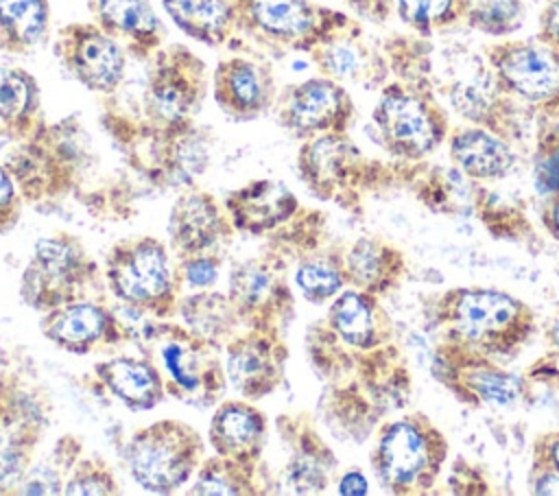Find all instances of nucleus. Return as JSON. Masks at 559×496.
<instances>
[{
    "instance_id": "nucleus-1",
    "label": "nucleus",
    "mask_w": 559,
    "mask_h": 496,
    "mask_svg": "<svg viewBox=\"0 0 559 496\" xmlns=\"http://www.w3.org/2000/svg\"><path fill=\"white\" fill-rule=\"evenodd\" d=\"M207 66L194 50L183 44H164L148 59L140 120L105 111L103 125L111 135L127 131L122 142L140 133L177 129L197 118L207 94Z\"/></svg>"
},
{
    "instance_id": "nucleus-2",
    "label": "nucleus",
    "mask_w": 559,
    "mask_h": 496,
    "mask_svg": "<svg viewBox=\"0 0 559 496\" xmlns=\"http://www.w3.org/2000/svg\"><path fill=\"white\" fill-rule=\"evenodd\" d=\"M140 345H146V358L159 367L166 395L194 409L216 406L225 398V350L214 341L186 323L159 319Z\"/></svg>"
},
{
    "instance_id": "nucleus-3",
    "label": "nucleus",
    "mask_w": 559,
    "mask_h": 496,
    "mask_svg": "<svg viewBox=\"0 0 559 496\" xmlns=\"http://www.w3.org/2000/svg\"><path fill=\"white\" fill-rule=\"evenodd\" d=\"M356 26L349 15L314 0H236L238 35L275 52H312Z\"/></svg>"
},
{
    "instance_id": "nucleus-4",
    "label": "nucleus",
    "mask_w": 559,
    "mask_h": 496,
    "mask_svg": "<svg viewBox=\"0 0 559 496\" xmlns=\"http://www.w3.org/2000/svg\"><path fill=\"white\" fill-rule=\"evenodd\" d=\"M105 282L111 295L155 319L179 310V286L168 249L153 236L116 243L105 260Z\"/></svg>"
},
{
    "instance_id": "nucleus-5",
    "label": "nucleus",
    "mask_w": 559,
    "mask_h": 496,
    "mask_svg": "<svg viewBox=\"0 0 559 496\" xmlns=\"http://www.w3.org/2000/svg\"><path fill=\"white\" fill-rule=\"evenodd\" d=\"M203 437L181 420H157L138 428L120 450L131 479L146 492L173 494L205 459Z\"/></svg>"
},
{
    "instance_id": "nucleus-6",
    "label": "nucleus",
    "mask_w": 559,
    "mask_h": 496,
    "mask_svg": "<svg viewBox=\"0 0 559 496\" xmlns=\"http://www.w3.org/2000/svg\"><path fill=\"white\" fill-rule=\"evenodd\" d=\"M83 155L85 135L81 125L74 118H63L44 122L35 135L17 142L4 166L24 199L44 201L74 184Z\"/></svg>"
},
{
    "instance_id": "nucleus-7",
    "label": "nucleus",
    "mask_w": 559,
    "mask_h": 496,
    "mask_svg": "<svg viewBox=\"0 0 559 496\" xmlns=\"http://www.w3.org/2000/svg\"><path fill=\"white\" fill-rule=\"evenodd\" d=\"M98 282V264L72 236L37 240L24 267L20 295L33 310L46 312L57 306L85 299V291Z\"/></svg>"
},
{
    "instance_id": "nucleus-8",
    "label": "nucleus",
    "mask_w": 559,
    "mask_h": 496,
    "mask_svg": "<svg viewBox=\"0 0 559 496\" xmlns=\"http://www.w3.org/2000/svg\"><path fill=\"white\" fill-rule=\"evenodd\" d=\"M286 260L280 253L240 260L229 271L227 297L242 328L282 332L290 321L295 302L286 277Z\"/></svg>"
},
{
    "instance_id": "nucleus-9",
    "label": "nucleus",
    "mask_w": 559,
    "mask_h": 496,
    "mask_svg": "<svg viewBox=\"0 0 559 496\" xmlns=\"http://www.w3.org/2000/svg\"><path fill=\"white\" fill-rule=\"evenodd\" d=\"M52 48L68 74L94 94L114 96L124 83L127 52L94 20L63 24Z\"/></svg>"
},
{
    "instance_id": "nucleus-10",
    "label": "nucleus",
    "mask_w": 559,
    "mask_h": 496,
    "mask_svg": "<svg viewBox=\"0 0 559 496\" xmlns=\"http://www.w3.org/2000/svg\"><path fill=\"white\" fill-rule=\"evenodd\" d=\"M273 109L277 122L299 140L323 133H347L354 120L349 92L323 74L284 87Z\"/></svg>"
},
{
    "instance_id": "nucleus-11",
    "label": "nucleus",
    "mask_w": 559,
    "mask_h": 496,
    "mask_svg": "<svg viewBox=\"0 0 559 496\" xmlns=\"http://www.w3.org/2000/svg\"><path fill=\"white\" fill-rule=\"evenodd\" d=\"M373 125L384 149L400 157H421L443 135V120L437 118L435 107L397 83L382 90L373 107Z\"/></svg>"
},
{
    "instance_id": "nucleus-12",
    "label": "nucleus",
    "mask_w": 559,
    "mask_h": 496,
    "mask_svg": "<svg viewBox=\"0 0 559 496\" xmlns=\"http://www.w3.org/2000/svg\"><path fill=\"white\" fill-rule=\"evenodd\" d=\"M288 356L282 332L245 328L225 345L227 382L240 398L262 400L282 385Z\"/></svg>"
},
{
    "instance_id": "nucleus-13",
    "label": "nucleus",
    "mask_w": 559,
    "mask_h": 496,
    "mask_svg": "<svg viewBox=\"0 0 559 496\" xmlns=\"http://www.w3.org/2000/svg\"><path fill=\"white\" fill-rule=\"evenodd\" d=\"M500 87L559 116V48L509 42L489 55Z\"/></svg>"
},
{
    "instance_id": "nucleus-14",
    "label": "nucleus",
    "mask_w": 559,
    "mask_h": 496,
    "mask_svg": "<svg viewBox=\"0 0 559 496\" xmlns=\"http://www.w3.org/2000/svg\"><path fill=\"white\" fill-rule=\"evenodd\" d=\"M216 107L236 122H249L275 107L277 81L269 61L249 55L221 59L212 72Z\"/></svg>"
},
{
    "instance_id": "nucleus-15",
    "label": "nucleus",
    "mask_w": 559,
    "mask_h": 496,
    "mask_svg": "<svg viewBox=\"0 0 559 496\" xmlns=\"http://www.w3.org/2000/svg\"><path fill=\"white\" fill-rule=\"evenodd\" d=\"M138 142H144L148 149L146 173L157 184L194 186L210 164V133L197 120L168 131L133 135L127 144L133 146Z\"/></svg>"
},
{
    "instance_id": "nucleus-16",
    "label": "nucleus",
    "mask_w": 559,
    "mask_h": 496,
    "mask_svg": "<svg viewBox=\"0 0 559 496\" xmlns=\"http://www.w3.org/2000/svg\"><path fill=\"white\" fill-rule=\"evenodd\" d=\"M39 330L44 339L70 354H90L98 347L124 343L114 308L87 297L46 310Z\"/></svg>"
},
{
    "instance_id": "nucleus-17",
    "label": "nucleus",
    "mask_w": 559,
    "mask_h": 496,
    "mask_svg": "<svg viewBox=\"0 0 559 496\" xmlns=\"http://www.w3.org/2000/svg\"><path fill=\"white\" fill-rule=\"evenodd\" d=\"M526 308L500 291H459L452 321L459 334L476 345H507L522 339Z\"/></svg>"
},
{
    "instance_id": "nucleus-18",
    "label": "nucleus",
    "mask_w": 559,
    "mask_h": 496,
    "mask_svg": "<svg viewBox=\"0 0 559 496\" xmlns=\"http://www.w3.org/2000/svg\"><path fill=\"white\" fill-rule=\"evenodd\" d=\"M236 227L223 203L205 190H188L177 197L168 216V240L179 258L214 253L229 243Z\"/></svg>"
},
{
    "instance_id": "nucleus-19",
    "label": "nucleus",
    "mask_w": 559,
    "mask_h": 496,
    "mask_svg": "<svg viewBox=\"0 0 559 496\" xmlns=\"http://www.w3.org/2000/svg\"><path fill=\"white\" fill-rule=\"evenodd\" d=\"M297 166L304 184L323 199L354 186L362 175V155L345 133H323L301 142Z\"/></svg>"
},
{
    "instance_id": "nucleus-20",
    "label": "nucleus",
    "mask_w": 559,
    "mask_h": 496,
    "mask_svg": "<svg viewBox=\"0 0 559 496\" xmlns=\"http://www.w3.org/2000/svg\"><path fill=\"white\" fill-rule=\"evenodd\" d=\"M90 11L92 20L138 61H148L166 42V28L151 0H92Z\"/></svg>"
},
{
    "instance_id": "nucleus-21",
    "label": "nucleus",
    "mask_w": 559,
    "mask_h": 496,
    "mask_svg": "<svg viewBox=\"0 0 559 496\" xmlns=\"http://www.w3.org/2000/svg\"><path fill=\"white\" fill-rule=\"evenodd\" d=\"M266 428L264 413L251 400H221L207 426V441L221 457L260 463L266 446Z\"/></svg>"
},
{
    "instance_id": "nucleus-22",
    "label": "nucleus",
    "mask_w": 559,
    "mask_h": 496,
    "mask_svg": "<svg viewBox=\"0 0 559 496\" xmlns=\"http://www.w3.org/2000/svg\"><path fill=\"white\" fill-rule=\"evenodd\" d=\"M236 232L269 234L290 223L299 212L297 197L275 179H255L231 190L223 201Z\"/></svg>"
},
{
    "instance_id": "nucleus-23",
    "label": "nucleus",
    "mask_w": 559,
    "mask_h": 496,
    "mask_svg": "<svg viewBox=\"0 0 559 496\" xmlns=\"http://www.w3.org/2000/svg\"><path fill=\"white\" fill-rule=\"evenodd\" d=\"M44 430V409L28 391H24L13 411L0 424V494H9V485H15L33 465Z\"/></svg>"
},
{
    "instance_id": "nucleus-24",
    "label": "nucleus",
    "mask_w": 559,
    "mask_h": 496,
    "mask_svg": "<svg viewBox=\"0 0 559 496\" xmlns=\"http://www.w3.org/2000/svg\"><path fill=\"white\" fill-rule=\"evenodd\" d=\"M100 385L127 409L151 411L166 398L159 367L146 356H118L94 365Z\"/></svg>"
},
{
    "instance_id": "nucleus-25",
    "label": "nucleus",
    "mask_w": 559,
    "mask_h": 496,
    "mask_svg": "<svg viewBox=\"0 0 559 496\" xmlns=\"http://www.w3.org/2000/svg\"><path fill=\"white\" fill-rule=\"evenodd\" d=\"M376 463L382 481L391 489L402 492L421 483L430 463V450L424 433L411 422H395L386 426L376 450Z\"/></svg>"
},
{
    "instance_id": "nucleus-26",
    "label": "nucleus",
    "mask_w": 559,
    "mask_h": 496,
    "mask_svg": "<svg viewBox=\"0 0 559 496\" xmlns=\"http://www.w3.org/2000/svg\"><path fill=\"white\" fill-rule=\"evenodd\" d=\"M46 122L37 79L15 66H0V129L13 142L28 140Z\"/></svg>"
},
{
    "instance_id": "nucleus-27",
    "label": "nucleus",
    "mask_w": 559,
    "mask_h": 496,
    "mask_svg": "<svg viewBox=\"0 0 559 496\" xmlns=\"http://www.w3.org/2000/svg\"><path fill=\"white\" fill-rule=\"evenodd\" d=\"M170 22L190 39L218 48L236 35V0H159Z\"/></svg>"
},
{
    "instance_id": "nucleus-28",
    "label": "nucleus",
    "mask_w": 559,
    "mask_h": 496,
    "mask_svg": "<svg viewBox=\"0 0 559 496\" xmlns=\"http://www.w3.org/2000/svg\"><path fill=\"white\" fill-rule=\"evenodd\" d=\"M290 430L295 435L290 437L293 450L286 461L284 485L295 494H319L328 487L334 457L306 422H301V428L297 430L295 422H290Z\"/></svg>"
},
{
    "instance_id": "nucleus-29",
    "label": "nucleus",
    "mask_w": 559,
    "mask_h": 496,
    "mask_svg": "<svg viewBox=\"0 0 559 496\" xmlns=\"http://www.w3.org/2000/svg\"><path fill=\"white\" fill-rule=\"evenodd\" d=\"M450 153L454 164L472 179L502 177L515 162L507 142L478 127L456 131L450 140Z\"/></svg>"
},
{
    "instance_id": "nucleus-30",
    "label": "nucleus",
    "mask_w": 559,
    "mask_h": 496,
    "mask_svg": "<svg viewBox=\"0 0 559 496\" xmlns=\"http://www.w3.org/2000/svg\"><path fill=\"white\" fill-rule=\"evenodd\" d=\"M183 323L197 334L214 341L225 350V345L245 330L240 317L227 297V293L216 291H197L179 297V310Z\"/></svg>"
},
{
    "instance_id": "nucleus-31",
    "label": "nucleus",
    "mask_w": 559,
    "mask_h": 496,
    "mask_svg": "<svg viewBox=\"0 0 559 496\" xmlns=\"http://www.w3.org/2000/svg\"><path fill=\"white\" fill-rule=\"evenodd\" d=\"M260 463H242L221 454L205 457L197 470V481L188 494L201 496H258L273 492L269 481H260Z\"/></svg>"
},
{
    "instance_id": "nucleus-32",
    "label": "nucleus",
    "mask_w": 559,
    "mask_h": 496,
    "mask_svg": "<svg viewBox=\"0 0 559 496\" xmlns=\"http://www.w3.org/2000/svg\"><path fill=\"white\" fill-rule=\"evenodd\" d=\"M50 31L48 0H0V52L26 55Z\"/></svg>"
},
{
    "instance_id": "nucleus-33",
    "label": "nucleus",
    "mask_w": 559,
    "mask_h": 496,
    "mask_svg": "<svg viewBox=\"0 0 559 496\" xmlns=\"http://www.w3.org/2000/svg\"><path fill=\"white\" fill-rule=\"evenodd\" d=\"M323 76L334 81H367L376 76V57L360 42V26L308 52Z\"/></svg>"
},
{
    "instance_id": "nucleus-34",
    "label": "nucleus",
    "mask_w": 559,
    "mask_h": 496,
    "mask_svg": "<svg viewBox=\"0 0 559 496\" xmlns=\"http://www.w3.org/2000/svg\"><path fill=\"white\" fill-rule=\"evenodd\" d=\"M328 323L332 332L352 347L367 350L376 345V315L373 304L365 293L345 291L338 293L328 312Z\"/></svg>"
},
{
    "instance_id": "nucleus-35",
    "label": "nucleus",
    "mask_w": 559,
    "mask_h": 496,
    "mask_svg": "<svg viewBox=\"0 0 559 496\" xmlns=\"http://www.w3.org/2000/svg\"><path fill=\"white\" fill-rule=\"evenodd\" d=\"M81 439L66 435L39 465H31L20 476L15 483L17 487H13L11 494H61L68 476L81 459Z\"/></svg>"
},
{
    "instance_id": "nucleus-36",
    "label": "nucleus",
    "mask_w": 559,
    "mask_h": 496,
    "mask_svg": "<svg viewBox=\"0 0 559 496\" xmlns=\"http://www.w3.org/2000/svg\"><path fill=\"white\" fill-rule=\"evenodd\" d=\"M391 262L393 258L389 247L360 238L347 251L343 269L349 275V282H354L360 291L376 293L386 286V280L391 277Z\"/></svg>"
},
{
    "instance_id": "nucleus-37",
    "label": "nucleus",
    "mask_w": 559,
    "mask_h": 496,
    "mask_svg": "<svg viewBox=\"0 0 559 496\" xmlns=\"http://www.w3.org/2000/svg\"><path fill=\"white\" fill-rule=\"evenodd\" d=\"M465 22L487 35H509L524 22L522 0H459Z\"/></svg>"
},
{
    "instance_id": "nucleus-38",
    "label": "nucleus",
    "mask_w": 559,
    "mask_h": 496,
    "mask_svg": "<svg viewBox=\"0 0 559 496\" xmlns=\"http://www.w3.org/2000/svg\"><path fill=\"white\" fill-rule=\"evenodd\" d=\"M345 269L330 258H304L295 271V284L312 304L336 297L345 282Z\"/></svg>"
},
{
    "instance_id": "nucleus-39",
    "label": "nucleus",
    "mask_w": 559,
    "mask_h": 496,
    "mask_svg": "<svg viewBox=\"0 0 559 496\" xmlns=\"http://www.w3.org/2000/svg\"><path fill=\"white\" fill-rule=\"evenodd\" d=\"M118 492V481L100 457H81L63 487L68 496H103Z\"/></svg>"
},
{
    "instance_id": "nucleus-40",
    "label": "nucleus",
    "mask_w": 559,
    "mask_h": 496,
    "mask_svg": "<svg viewBox=\"0 0 559 496\" xmlns=\"http://www.w3.org/2000/svg\"><path fill=\"white\" fill-rule=\"evenodd\" d=\"M395 9L402 22L415 31L430 33L456 17L459 0H395Z\"/></svg>"
},
{
    "instance_id": "nucleus-41",
    "label": "nucleus",
    "mask_w": 559,
    "mask_h": 496,
    "mask_svg": "<svg viewBox=\"0 0 559 496\" xmlns=\"http://www.w3.org/2000/svg\"><path fill=\"white\" fill-rule=\"evenodd\" d=\"M467 385L478 398H483L489 404L509 406L520 398L518 378H513L509 374H502L498 369H491V367L469 371Z\"/></svg>"
},
{
    "instance_id": "nucleus-42",
    "label": "nucleus",
    "mask_w": 559,
    "mask_h": 496,
    "mask_svg": "<svg viewBox=\"0 0 559 496\" xmlns=\"http://www.w3.org/2000/svg\"><path fill=\"white\" fill-rule=\"evenodd\" d=\"M535 184L539 192H559V131L539 142Z\"/></svg>"
},
{
    "instance_id": "nucleus-43",
    "label": "nucleus",
    "mask_w": 559,
    "mask_h": 496,
    "mask_svg": "<svg viewBox=\"0 0 559 496\" xmlns=\"http://www.w3.org/2000/svg\"><path fill=\"white\" fill-rule=\"evenodd\" d=\"M221 269V256L216 253H199V256H188L179 258V271L181 280L197 291L210 288L216 282Z\"/></svg>"
},
{
    "instance_id": "nucleus-44",
    "label": "nucleus",
    "mask_w": 559,
    "mask_h": 496,
    "mask_svg": "<svg viewBox=\"0 0 559 496\" xmlns=\"http://www.w3.org/2000/svg\"><path fill=\"white\" fill-rule=\"evenodd\" d=\"M22 192L4 164H0V234L11 232L22 216Z\"/></svg>"
},
{
    "instance_id": "nucleus-45",
    "label": "nucleus",
    "mask_w": 559,
    "mask_h": 496,
    "mask_svg": "<svg viewBox=\"0 0 559 496\" xmlns=\"http://www.w3.org/2000/svg\"><path fill=\"white\" fill-rule=\"evenodd\" d=\"M539 39L552 48H559V0H550L539 15Z\"/></svg>"
},
{
    "instance_id": "nucleus-46",
    "label": "nucleus",
    "mask_w": 559,
    "mask_h": 496,
    "mask_svg": "<svg viewBox=\"0 0 559 496\" xmlns=\"http://www.w3.org/2000/svg\"><path fill=\"white\" fill-rule=\"evenodd\" d=\"M391 2H395V0H347V4H349L356 13L369 17V20H382V17H386Z\"/></svg>"
},
{
    "instance_id": "nucleus-47",
    "label": "nucleus",
    "mask_w": 559,
    "mask_h": 496,
    "mask_svg": "<svg viewBox=\"0 0 559 496\" xmlns=\"http://www.w3.org/2000/svg\"><path fill=\"white\" fill-rule=\"evenodd\" d=\"M20 393H22V389L15 382L0 380V424L11 413V409L15 406Z\"/></svg>"
},
{
    "instance_id": "nucleus-48",
    "label": "nucleus",
    "mask_w": 559,
    "mask_h": 496,
    "mask_svg": "<svg viewBox=\"0 0 559 496\" xmlns=\"http://www.w3.org/2000/svg\"><path fill=\"white\" fill-rule=\"evenodd\" d=\"M341 494H367V479L360 472H347L338 483Z\"/></svg>"
},
{
    "instance_id": "nucleus-49",
    "label": "nucleus",
    "mask_w": 559,
    "mask_h": 496,
    "mask_svg": "<svg viewBox=\"0 0 559 496\" xmlns=\"http://www.w3.org/2000/svg\"><path fill=\"white\" fill-rule=\"evenodd\" d=\"M537 494H559V472L555 474H544L537 485H535Z\"/></svg>"
},
{
    "instance_id": "nucleus-50",
    "label": "nucleus",
    "mask_w": 559,
    "mask_h": 496,
    "mask_svg": "<svg viewBox=\"0 0 559 496\" xmlns=\"http://www.w3.org/2000/svg\"><path fill=\"white\" fill-rule=\"evenodd\" d=\"M550 225H552V232H555V236L559 238V203L552 208V214H550Z\"/></svg>"
},
{
    "instance_id": "nucleus-51",
    "label": "nucleus",
    "mask_w": 559,
    "mask_h": 496,
    "mask_svg": "<svg viewBox=\"0 0 559 496\" xmlns=\"http://www.w3.org/2000/svg\"><path fill=\"white\" fill-rule=\"evenodd\" d=\"M550 461H552V465H555V470L559 472V439L550 446Z\"/></svg>"
}]
</instances>
